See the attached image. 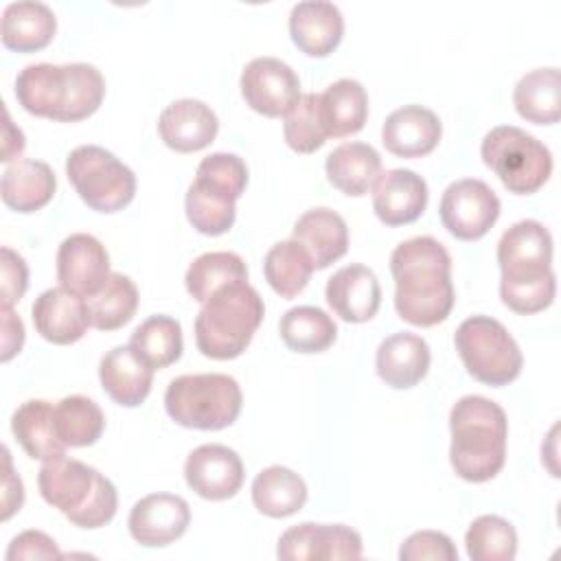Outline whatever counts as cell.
<instances>
[{
  "label": "cell",
  "instance_id": "6da1fadb",
  "mask_svg": "<svg viewBox=\"0 0 561 561\" xmlns=\"http://www.w3.org/2000/svg\"><path fill=\"white\" fill-rule=\"evenodd\" d=\"M394 278V309L414 327L443 322L456 300L451 285V256L434 237L401 241L390 254Z\"/></svg>",
  "mask_w": 561,
  "mask_h": 561
},
{
  "label": "cell",
  "instance_id": "7a4b0ae2",
  "mask_svg": "<svg viewBox=\"0 0 561 561\" xmlns=\"http://www.w3.org/2000/svg\"><path fill=\"white\" fill-rule=\"evenodd\" d=\"M497 263L502 270V302L517 313L543 311L557 289L552 270V234L537 219L513 224L497 241Z\"/></svg>",
  "mask_w": 561,
  "mask_h": 561
},
{
  "label": "cell",
  "instance_id": "3957f363",
  "mask_svg": "<svg viewBox=\"0 0 561 561\" xmlns=\"http://www.w3.org/2000/svg\"><path fill=\"white\" fill-rule=\"evenodd\" d=\"M105 94V79L92 64H28L18 72L15 99L35 116L75 123L94 114Z\"/></svg>",
  "mask_w": 561,
  "mask_h": 561
},
{
  "label": "cell",
  "instance_id": "277c9868",
  "mask_svg": "<svg viewBox=\"0 0 561 561\" xmlns=\"http://www.w3.org/2000/svg\"><path fill=\"white\" fill-rule=\"evenodd\" d=\"M449 462L458 478L486 482L500 473L506 460L508 436L502 405L482 394H465L449 412Z\"/></svg>",
  "mask_w": 561,
  "mask_h": 561
},
{
  "label": "cell",
  "instance_id": "5b68a950",
  "mask_svg": "<svg viewBox=\"0 0 561 561\" xmlns=\"http://www.w3.org/2000/svg\"><path fill=\"white\" fill-rule=\"evenodd\" d=\"M263 316V298L248 280L228 283L202 302L195 318V344L213 359L239 357L252 342Z\"/></svg>",
  "mask_w": 561,
  "mask_h": 561
},
{
  "label": "cell",
  "instance_id": "8992f818",
  "mask_svg": "<svg viewBox=\"0 0 561 561\" xmlns=\"http://www.w3.org/2000/svg\"><path fill=\"white\" fill-rule=\"evenodd\" d=\"M243 394L234 377L224 373L180 375L164 392L167 414L184 427L224 430L241 412Z\"/></svg>",
  "mask_w": 561,
  "mask_h": 561
},
{
  "label": "cell",
  "instance_id": "52a82bcc",
  "mask_svg": "<svg viewBox=\"0 0 561 561\" xmlns=\"http://www.w3.org/2000/svg\"><path fill=\"white\" fill-rule=\"evenodd\" d=\"M484 164L517 195L541 188L552 173V153L533 134L515 125L493 127L480 145Z\"/></svg>",
  "mask_w": 561,
  "mask_h": 561
},
{
  "label": "cell",
  "instance_id": "ba28073f",
  "mask_svg": "<svg viewBox=\"0 0 561 561\" xmlns=\"http://www.w3.org/2000/svg\"><path fill=\"white\" fill-rule=\"evenodd\" d=\"M467 373L486 386H506L522 373V351L508 329L491 316H471L454 335Z\"/></svg>",
  "mask_w": 561,
  "mask_h": 561
},
{
  "label": "cell",
  "instance_id": "9c48e42d",
  "mask_svg": "<svg viewBox=\"0 0 561 561\" xmlns=\"http://www.w3.org/2000/svg\"><path fill=\"white\" fill-rule=\"evenodd\" d=\"M66 175L79 197L99 213H116L136 195V175L112 151L81 145L66 158Z\"/></svg>",
  "mask_w": 561,
  "mask_h": 561
},
{
  "label": "cell",
  "instance_id": "30bf717a",
  "mask_svg": "<svg viewBox=\"0 0 561 561\" xmlns=\"http://www.w3.org/2000/svg\"><path fill=\"white\" fill-rule=\"evenodd\" d=\"M443 226L462 241H476L484 237L500 217V197L495 191L476 178H462L451 182L440 197Z\"/></svg>",
  "mask_w": 561,
  "mask_h": 561
},
{
  "label": "cell",
  "instance_id": "8fae6325",
  "mask_svg": "<svg viewBox=\"0 0 561 561\" xmlns=\"http://www.w3.org/2000/svg\"><path fill=\"white\" fill-rule=\"evenodd\" d=\"M245 103L270 118L285 116L300 99V79L289 64L276 57H254L241 72Z\"/></svg>",
  "mask_w": 561,
  "mask_h": 561
},
{
  "label": "cell",
  "instance_id": "7c38bea8",
  "mask_svg": "<svg viewBox=\"0 0 561 561\" xmlns=\"http://www.w3.org/2000/svg\"><path fill=\"white\" fill-rule=\"evenodd\" d=\"M278 559L285 561H335L359 559L362 537L344 524L302 522L287 528L276 548Z\"/></svg>",
  "mask_w": 561,
  "mask_h": 561
},
{
  "label": "cell",
  "instance_id": "4fadbf2b",
  "mask_svg": "<svg viewBox=\"0 0 561 561\" xmlns=\"http://www.w3.org/2000/svg\"><path fill=\"white\" fill-rule=\"evenodd\" d=\"M186 484L204 500H228L243 484L245 469L239 454L226 445L208 443L195 447L184 462Z\"/></svg>",
  "mask_w": 561,
  "mask_h": 561
},
{
  "label": "cell",
  "instance_id": "5bb4252c",
  "mask_svg": "<svg viewBox=\"0 0 561 561\" xmlns=\"http://www.w3.org/2000/svg\"><path fill=\"white\" fill-rule=\"evenodd\" d=\"M191 522L188 502L173 493H151L140 497L127 517L129 535L147 548L167 546L180 539Z\"/></svg>",
  "mask_w": 561,
  "mask_h": 561
},
{
  "label": "cell",
  "instance_id": "9a60e30c",
  "mask_svg": "<svg viewBox=\"0 0 561 561\" xmlns=\"http://www.w3.org/2000/svg\"><path fill=\"white\" fill-rule=\"evenodd\" d=\"M110 274V254L96 237L75 232L61 241L57 250V280L61 287L88 298L101 289Z\"/></svg>",
  "mask_w": 561,
  "mask_h": 561
},
{
  "label": "cell",
  "instance_id": "2e32d148",
  "mask_svg": "<svg viewBox=\"0 0 561 561\" xmlns=\"http://www.w3.org/2000/svg\"><path fill=\"white\" fill-rule=\"evenodd\" d=\"M31 316L37 333L53 344H72L92 327L85 298L61 285L42 291L31 307Z\"/></svg>",
  "mask_w": 561,
  "mask_h": 561
},
{
  "label": "cell",
  "instance_id": "e0dca14e",
  "mask_svg": "<svg viewBox=\"0 0 561 561\" xmlns=\"http://www.w3.org/2000/svg\"><path fill=\"white\" fill-rule=\"evenodd\" d=\"M219 129L217 114L199 99H178L169 103L158 118L162 142L180 153H193L208 147Z\"/></svg>",
  "mask_w": 561,
  "mask_h": 561
},
{
  "label": "cell",
  "instance_id": "ac0fdd59",
  "mask_svg": "<svg viewBox=\"0 0 561 561\" xmlns=\"http://www.w3.org/2000/svg\"><path fill=\"white\" fill-rule=\"evenodd\" d=\"M427 182L412 169H390L373 184V208L386 226H403L423 215Z\"/></svg>",
  "mask_w": 561,
  "mask_h": 561
},
{
  "label": "cell",
  "instance_id": "d6986e66",
  "mask_svg": "<svg viewBox=\"0 0 561 561\" xmlns=\"http://www.w3.org/2000/svg\"><path fill=\"white\" fill-rule=\"evenodd\" d=\"M443 136L440 118L423 105H403L390 112L381 125L383 147L399 158H421L434 151Z\"/></svg>",
  "mask_w": 561,
  "mask_h": 561
},
{
  "label": "cell",
  "instance_id": "ffe728a7",
  "mask_svg": "<svg viewBox=\"0 0 561 561\" xmlns=\"http://www.w3.org/2000/svg\"><path fill=\"white\" fill-rule=\"evenodd\" d=\"M327 302L344 322H366L381 305V287L375 272L362 263L337 270L324 289Z\"/></svg>",
  "mask_w": 561,
  "mask_h": 561
},
{
  "label": "cell",
  "instance_id": "44dd1931",
  "mask_svg": "<svg viewBox=\"0 0 561 561\" xmlns=\"http://www.w3.org/2000/svg\"><path fill=\"white\" fill-rule=\"evenodd\" d=\"M99 471L66 454L46 460L37 473V486L50 506L70 515L79 511L96 484Z\"/></svg>",
  "mask_w": 561,
  "mask_h": 561
},
{
  "label": "cell",
  "instance_id": "7402d4cb",
  "mask_svg": "<svg viewBox=\"0 0 561 561\" xmlns=\"http://www.w3.org/2000/svg\"><path fill=\"white\" fill-rule=\"evenodd\" d=\"M342 33L344 18L337 4L329 0H302L291 7L289 35L302 53L327 57L340 44Z\"/></svg>",
  "mask_w": 561,
  "mask_h": 561
},
{
  "label": "cell",
  "instance_id": "603a6c76",
  "mask_svg": "<svg viewBox=\"0 0 561 561\" xmlns=\"http://www.w3.org/2000/svg\"><path fill=\"white\" fill-rule=\"evenodd\" d=\"M430 346L427 342L410 331H399L381 340L377 346V375L392 388H412L430 370Z\"/></svg>",
  "mask_w": 561,
  "mask_h": 561
},
{
  "label": "cell",
  "instance_id": "cb8c5ba5",
  "mask_svg": "<svg viewBox=\"0 0 561 561\" xmlns=\"http://www.w3.org/2000/svg\"><path fill=\"white\" fill-rule=\"evenodd\" d=\"M99 379L103 390L125 408L140 405L153 381V368L142 362L134 348L127 346H114L110 348L99 364Z\"/></svg>",
  "mask_w": 561,
  "mask_h": 561
},
{
  "label": "cell",
  "instance_id": "d4e9b609",
  "mask_svg": "<svg viewBox=\"0 0 561 561\" xmlns=\"http://www.w3.org/2000/svg\"><path fill=\"white\" fill-rule=\"evenodd\" d=\"M291 239L298 241L316 270L329 267L348 250V228L340 213L331 208H311L294 224Z\"/></svg>",
  "mask_w": 561,
  "mask_h": 561
},
{
  "label": "cell",
  "instance_id": "484cf974",
  "mask_svg": "<svg viewBox=\"0 0 561 561\" xmlns=\"http://www.w3.org/2000/svg\"><path fill=\"white\" fill-rule=\"evenodd\" d=\"M57 188L53 169L35 158L11 162L0 182L2 202L18 213H33L46 206Z\"/></svg>",
  "mask_w": 561,
  "mask_h": 561
},
{
  "label": "cell",
  "instance_id": "4316f807",
  "mask_svg": "<svg viewBox=\"0 0 561 561\" xmlns=\"http://www.w3.org/2000/svg\"><path fill=\"white\" fill-rule=\"evenodd\" d=\"M324 171L335 188L359 197L381 175V156L368 142H342L327 156Z\"/></svg>",
  "mask_w": 561,
  "mask_h": 561
},
{
  "label": "cell",
  "instance_id": "83f0119b",
  "mask_svg": "<svg viewBox=\"0 0 561 561\" xmlns=\"http://www.w3.org/2000/svg\"><path fill=\"white\" fill-rule=\"evenodd\" d=\"M55 28L57 18L44 2H11L2 13V44L18 53H33L44 48L53 39Z\"/></svg>",
  "mask_w": 561,
  "mask_h": 561
},
{
  "label": "cell",
  "instance_id": "f1b7e54d",
  "mask_svg": "<svg viewBox=\"0 0 561 561\" xmlns=\"http://www.w3.org/2000/svg\"><path fill=\"white\" fill-rule=\"evenodd\" d=\"M55 405L46 399H28L11 416V432L22 449L35 460H50L61 456L66 445L55 430Z\"/></svg>",
  "mask_w": 561,
  "mask_h": 561
},
{
  "label": "cell",
  "instance_id": "f546056e",
  "mask_svg": "<svg viewBox=\"0 0 561 561\" xmlns=\"http://www.w3.org/2000/svg\"><path fill=\"white\" fill-rule=\"evenodd\" d=\"M320 116L327 136L357 134L368 118V94L355 79H337L320 94Z\"/></svg>",
  "mask_w": 561,
  "mask_h": 561
},
{
  "label": "cell",
  "instance_id": "4dcf8cb0",
  "mask_svg": "<svg viewBox=\"0 0 561 561\" xmlns=\"http://www.w3.org/2000/svg\"><path fill=\"white\" fill-rule=\"evenodd\" d=\"M252 502L267 517H289L307 502L305 480L289 467L272 465L256 473L252 482Z\"/></svg>",
  "mask_w": 561,
  "mask_h": 561
},
{
  "label": "cell",
  "instance_id": "1f68e13d",
  "mask_svg": "<svg viewBox=\"0 0 561 561\" xmlns=\"http://www.w3.org/2000/svg\"><path fill=\"white\" fill-rule=\"evenodd\" d=\"M561 77L559 68H535L526 72L513 90L517 114L537 125H552L561 116Z\"/></svg>",
  "mask_w": 561,
  "mask_h": 561
},
{
  "label": "cell",
  "instance_id": "d6a6232c",
  "mask_svg": "<svg viewBox=\"0 0 561 561\" xmlns=\"http://www.w3.org/2000/svg\"><path fill=\"white\" fill-rule=\"evenodd\" d=\"M278 331L287 348L296 353H322L337 337V327L333 318L324 309L313 305L287 309L278 322Z\"/></svg>",
  "mask_w": 561,
  "mask_h": 561
},
{
  "label": "cell",
  "instance_id": "836d02e7",
  "mask_svg": "<svg viewBox=\"0 0 561 561\" xmlns=\"http://www.w3.org/2000/svg\"><path fill=\"white\" fill-rule=\"evenodd\" d=\"M129 346L153 370L171 366L182 355V346H184L182 327L171 316H164V313L149 316L134 329L129 337Z\"/></svg>",
  "mask_w": 561,
  "mask_h": 561
},
{
  "label": "cell",
  "instance_id": "e575fe53",
  "mask_svg": "<svg viewBox=\"0 0 561 561\" xmlns=\"http://www.w3.org/2000/svg\"><path fill=\"white\" fill-rule=\"evenodd\" d=\"M85 302L92 327L101 331H114L134 318L138 307V289L129 276L112 272L101 289L88 296Z\"/></svg>",
  "mask_w": 561,
  "mask_h": 561
},
{
  "label": "cell",
  "instance_id": "d590c367",
  "mask_svg": "<svg viewBox=\"0 0 561 561\" xmlns=\"http://www.w3.org/2000/svg\"><path fill=\"white\" fill-rule=\"evenodd\" d=\"M313 270L316 267L307 250L294 239L274 243L263 259L265 280L283 298H294L300 294L307 287Z\"/></svg>",
  "mask_w": 561,
  "mask_h": 561
},
{
  "label": "cell",
  "instance_id": "8d00e7d4",
  "mask_svg": "<svg viewBox=\"0 0 561 561\" xmlns=\"http://www.w3.org/2000/svg\"><path fill=\"white\" fill-rule=\"evenodd\" d=\"M55 430L66 447H88L105 430L103 410L83 394H68L55 403Z\"/></svg>",
  "mask_w": 561,
  "mask_h": 561
},
{
  "label": "cell",
  "instance_id": "74e56055",
  "mask_svg": "<svg viewBox=\"0 0 561 561\" xmlns=\"http://www.w3.org/2000/svg\"><path fill=\"white\" fill-rule=\"evenodd\" d=\"M234 280H248V265L239 254L226 250L199 254L184 276L186 291L197 302H206L219 287Z\"/></svg>",
  "mask_w": 561,
  "mask_h": 561
},
{
  "label": "cell",
  "instance_id": "f35d334b",
  "mask_svg": "<svg viewBox=\"0 0 561 561\" xmlns=\"http://www.w3.org/2000/svg\"><path fill=\"white\" fill-rule=\"evenodd\" d=\"M465 546L473 561H511L517 554V533L500 515H480L467 528Z\"/></svg>",
  "mask_w": 561,
  "mask_h": 561
},
{
  "label": "cell",
  "instance_id": "ab89813d",
  "mask_svg": "<svg viewBox=\"0 0 561 561\" xmlns=\"http://www.w3.org/2000/svg\"><path fill=\"white\" fill-rule=\"evenodd\" d=\"M186 217L193 224V228L202 234H224L232 228L234 217H237V206L234 199L199 184L193 180V184L186 191Z\"/></svg>",
  "mask_w": 561,
  "mask_h": 561
},
{
  "label": "cell",
  "instance_id": "60d3db41",
  "mask_svg": "<svg viewBox=\"0 0 561 561\" xmlns=\"http://www.w3.org/2000/svg\"><path fill=\"white\" fill-rule=\"evenodd\" d=\"M285 142L298 153H313L327 142V129L320 116V94H300L298 103L285 114Z\"/></svg>",
  "mask_w": 561,
  "mask_h": 561
},
{
  "label": "cell",
  "instance_id": "b9f144b4",
  "mask_svg": "<svg viewBox=\"0 0 561 561\" xmlns=\"http://www.w3.org/2000/svg\"><path fill=\"white\" fill-rule=\"evenodd\" d=\"M195 180L237 202L248 184V167L237 153L215 151L199 162Z\"/></svg>",
  "mask_w": 561,
  "mask_h": 561
},
{
  "label": "cell",
  "instance_id": "7bdbcfd3",
  "mask_svg": "<svg viewBox=\"0 0 561 561\" xmlns=\"http://www.w3.org/2000/svg\"><path fill=\"white\" fill-rule=\"evenodd\" d=\"M116 508H118L116 486L112 484L110 478L99 473L96 484L90 497L85 500V504L79 511L66 515V519L79 528H99L112 522V517L116 515Z\"/></svg>",
  "mask_w": 561,
  "mask_h": 561
},
{
  "label": "cell",
  "instance_id": "ee69618b",
  "mask_svg": "<svg viewBox=\"0 0 561 561\" xmlns=\"http://www.w3.org/2000/svg\"><path fill=\"white\" fill-rule=\"evenodd\" d=\"M401 561H456L454 541L438 530H416L399 548Z\"/></svg>",
  "mask_w": 561,
  "mask_h": 561
},
{
  "label": "cell",
  "instance_id": "f6af8a7d",
  "mask_svg": "<svg viewBox=\"0 0 561 561\" xmlns=\"http://www.w3.org/2000/svg\"><path fill=\"white\" fill-rule=\"evenodd\" d=\"M22 559H61V552L46 533L42 530H24L11 539L7 548V561Z\"/></svg>",
  "mask_w": 561,
  "mask_h": 561
},
{
  "label": "cell",
  "instance_id": "bcb514c9",
  "mask_svg": "<svg viewBox=\"0 0 561 561\" xmlns=\"http://www.w3.org/2000/svg\"><path fill=\"white\" fill-rule=\"evenodd\" d=\"M0 254H2V263H0V267H2V307H11L24 296V291L28 287V267H26L24 259L7 245L0 250Z\"/></svg>",
  "mask_w": 561,
  "mask_h": 561
},
{
  "label": "cell",
  "instance_id": "7dc6e473",
  "mask_svg": "<svg viewBox=\"0 0 561 561\" xmlns=\"http://www.w3.org/2000/svg\"><path fill=\"white\" fill-rule=\"evenodd\" d=\"M24 502V486L20 476H15L9 458V449H4V493H2V519H9L15 511H20Z\"/></svg>",
  "mask_w": 561,
  "mask_h": 561
},
{
  "label": "cell",
  "instance_id": "c3c4849f",
  "mask_svg": "<svg viewBox=\"0 0 561 561\" xmlns=\"http://www.w3.org/2000/svg\"><path fill=\"white\" fill-rule=\"evenodd\" d=\"M2 362H9L24 344V324L11 307H2Z\"/></svg>",
  "mask_w": 561,
  "mask_h": 561
},
{
  "label": "cell",
  "instance_id": "681fc988",
  "mask_svg": "<svg viewBox=\"0 0 561 561\" xmlns=\"http://www.w3.org/2000/svg\"><path fill=\"white\" fill-rule=\"evenodd\" d=\"M2 162H11L15 160L22 151H24V134L20 127H15L11 123V116L9 112L4 110V134H2Z\"/></svg>",
  "mask_w": 561,
  "mask_h": 561
}]
</instances>
